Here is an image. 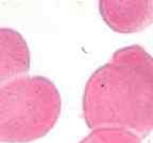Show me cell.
<instances>
[{"label": "cell", "mask_w": 153, "mask_h": 143, "mask_svg": "<svg viewBox=\"0 0 153 143\" xmlns=\"http://www.w3.org/2000/svg\"><path fill=\"white\" fill-rule=\"evenodd\" d=\"M60 95L42 76H22L0 89V142L26 143L43 137L60 114Z\"/></svg>", "instance_id": "6da1fadb"}, {"label": "cell", "mask_w": 153, "mask_h": 143, "mask_svg": "<svg viewBox=\"0 0 153 143\" xmlns=\"http://www.w3.org/2000/svg\"><path fill=\"white\" fill-rule=\"evenodd\" d=\"M30 69V51L20 33L0 29V89L26 76Z\"/></svg>", "instance_id": "7a4b0ae2"}]
</instances>
